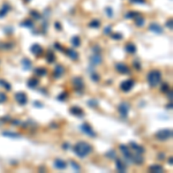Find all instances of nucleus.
Returning a JSON list of instances; mask_svg holds the SVG:
<instances>
[{
	"instance_id": "obj_1",
	"label": "nucleus",
	"mask_w": 173,
	"mask_h": 173,
	"mask_svg": "<svg viewBox=\"0 0 173 173\" xmlns=\"http://www.w3.org/2000/svg\"><path fill=\"white\" fill-rule=\"evenodd\" d=\"M91 151H93V147H91V144L88 143V142L81 141V142L76 143L75 147H74V153H75V155H76L77 157H80V158L87 157L89 154H91Z\"/></svg>"
},
{
	"instance_id": "obj_2",
	"label": "nucleus",
	"mask_w": 173,
	"mask_h": 173,
	"mask_svg": "<svg viewBox=\"0 0 173 173\" xmlns=\"http://www.w3.org/2000/svg\"><path fill=\"white\" fill-rule=\"evenodd\" d=\"M147 80H148L149 85L155 88V87H157V85L160 83V81H162V73H160L159 71H157V69H154V71H151V72L148 74Z\"/></svg>"
},
{
	"instance_id": "obj_3",
	"label": "nucleus",
	"mask_w": 173,
	"mask_h": 173,
	"mask_svg": "<svg viewBox=\"0 0 173 173\" xmlns=\"http://www.w3.org/2000/svg\"><path fill=\"white\" fill-rule=\"evenodd\" d=\"M118 111H119V113H120V115H121L122 118H127L129 111H131V105H129L127 102H122V103L118 106Z\"/></svg>"
},
{
	"instance_id": "obj_4",
	"label": "nucleus",
	"mask_w": 173,
	"mask_h": 173,
	"mask_svg": "<svg viewBox=\"0 0 173 173\" xmlns=\"http://www.w3.org/2000/svg\"><path fill=\"white\" fill-rule=\"evenodd\" d=\"M171 136H172V131L171 129H162V131L156 133V138H158L160 141H166Z\"/></svg>"
},
{
	"instance_id": "obj_5",
	"label": "nucleus",
	"mask_w": 173,
	"mask_h": 173,
	"mask_svg": "<svg viewBox=\"0 0 173 173\" xmlns=\"http://www.w3.org/2000/svg\"><path fill=\"white\" fill-rule=\"evenodd\" d=\"M134 84H135L134 80H133V78H128V80L124 81V82L120 84V89H121L124 93H128V91L132 90V88L134 87Z\"/></svg>"
},
{
	"instance_id": "obj_6",
	"label": "nucleus",
	"mask_w": 173,
	"mask_h": 173,
	"mask_svg": "<svg viewBox=\"0 0 173 173\" xmlns=\"http://www.w3.org/2000/svg\"><path fill=\"white\" fill-rule=\"evenodd\" d=\"M115 71L120 74H129L131 73V68L126 64H122V62H119L115 65Z\"/></svg>"
},
{
	"instance_id": "obj_7",
	"label": "nucleus",
	"mask_w": 173,
	"mask_h": 173,
	"mask_svg": "<svg viewBox=\"0 0 173 173\" xmlns=\"http://www.w3.org/2000/svg\"><path fill=\"white\" fill-rule=\"evenodd\" d=\"M81 131L85 135H89L90 137H96V133L94 132L93 127H91L89 124H83V125H81Z\"/></svg>"
},
{
	"instance_id": "obj_8",
	"label": "nucleus",
	"mask_w": 173,
	"mask_h": 173,
	"mask_svg": "<svg viewBox=\"0 0 173 173\" xmlns=\"http://www.w3.org/2000/svg\"><path fill=\"white\" fill-rule=\"evenodd\" d=\"M14 98H15V100L19 103L20 105H25L27 104V102H28V97L27 95L24 94V93H16L15 95H14Z\"/></svg>"
},
{
	"instance_id": "obj_9",
	"label": "nucleus",
	"mask_w": 173,
	"mask_h": 173,
	"mask_svg": "<svg viewBox=\"0 0 173 173\" xmlns=\"http://www.w3.org/2000/svg\"><path fill=\"white\" fill-rule=\"evenodd\" d=\"M90 62H91V65H94V66L100 65V64H102V56H100V53H94V54L90 57Z\"/></svg>"
},
{
	"instance_id": "obj_10",
	"label": "nucleus",
	"mask_w": 173,
	"mask_h": 173,
	"mask_svg": "<svg viewBox=\"0 0 173 173\" xmlns=\"http://www.w3.org/2000/svg\"><path fill=\"white\" fill-rule=\"evenodd\" d=\"M69 112L73 115H75V117H78V118H82V117L84 115L83 110H82L81 107H78V106H73V107H71Z\"/></svg>"
},
{
	"instance_id": "obj_11",
	"label": "nucleus",
	"mask_w": 173,
	"mask_h": 173,
	"mask_svg": "<svg viewBox=\"0 0 173 173\" xmlns=\"http://www.w3.org/2000/svg\"><path fill=\"white\" fill-rule=\"evenodd\" d=\"M149 30L155 32V34H158V35L163 34V28H162L159 24H157V23H151V24L149 25Z\"/></svg>"
},
{
	"instance_id": "obj_12",
	"label": "nucleus",
	"mask_w": 173,
	"mask_h": 173,
	"mask_svg": "<svg viewBox=\"0 0 173 173\" xmlns=\"http://www.w3.org/2000/svg\"><path fill=\"white\" fill-rule=\"evenodd\" d=\"M30 51L32 52V54L34 56H40L42 54V52H43V49L39 46V44H32L31 46H30Z\"/></svg>"
},
{
	"instance_id": "obj_13",
	"label": "nucleus",
	"mask_w": 173,
	"mask_h": 173,
	"mask_svg": "<svg viewBox=\"0 0 173 173\" xmlns=\"http://www.w3.org/2000/svg\"><path fill=\"white\" fill-rule=\"evenodd\" d=\"M125 50H126V52L127 53H131V54H133L136 52V46H135L134 43H132V42H129V43H127L126 45H125Z\"/></svg>"
},
{
	"instance_id": "obj_14",
	"label": "nucleus",
	"mask_w": 173,
	"mask_h": 173,
	"mask_svg": "<svg viewBox=\"0 0 173 173\" xmlns=\"http://www.w3.org/2000/svg\"><path fill=\"white\" fill-rule=\"evenodd\" d=\"M54 167L58 169V170H65L67 167V163L65 160H62V159H57L54 162Z\"/></svg>"
},
{
	"instance_id": "obj_15",
	"label": "nucleus",
	"mask_w": 173,
	"mask_h": 173,
	"mask_svg": "<svg viewBox=\"0 0 173 173\" xmlns=\"http://www.w3.org/2000/svg\"><path fill=\"white\" fill-rule=\"evenodd\" d=\"M65 73V67L62 65H57L54 68V77H60Z\"/></svg>"
},
{
	"instance_id": "obj_16",
	"label": "nucleus",
	"mask_w": 173,
	"mask_h": 173,
	"mask_svg": "<svg viewBox=\"0 0 173 173\" xmlns=\"http://www.w3.org/2000/svg\"><path fill=\"white\" fill-rule=\"evenodd\" d=\"M115 167H117V170H118L119 172H125V171H126V164H125L124 162L119 160V159L115 160Z\"/></svg>"
},
{
	"instance_id": "obj_17",
	"label": "nucleus",
	"mask_w": 173,
	"mask_h": 173,
	"mask_svg": "<svg viewBox=\"0 0 173 173\" xmlns=\"http://www.w3.org/2000/svg\"><path fill=\"white\" fill-rule=\"evenodd\" d=\"M73 83L75 85V89H78V90H82L83 89V81L81 77H75L73 80Z\"/></svg>"
},
{
	"instance_id": "obj_18",
	"label": "nucleus",
	"mask_w": 173,
	"mask_h": 173,
	"mask_svg": "<svg viewBox=\"0 0 173 173\" xmlns=\"http://www.w3.org/2000/svg\"><path fill=\"white\" fill-rule=\"evenodd\" d=\"M65 53L71 58V59H73V60H76L77 58H78V53L75 52L74 50H71V49H67V50L65 51Z\"/></svg>"
},
{
	"instance_id": "obj_19",
	"label": "nucleus",
	"mask_w": 173,
	"mask_h": 173,
	"mask_svg": "<svg viewBox=\"0 0 173 173\" xmlns=\"http://www.w3.org/2000/svg\"><path fill=\"white\" fill-rule=\"evenodd\" d=\"M131 148H132V149H134L137 154H143V153H144V149H143L141 145L136 144L135 142H131Z\"/></svg>"
},
{
	"instance_id": "obj_20",
	"label": "nucleus",
	"mask_w": 173,
	"mask_h": 173,
	"mask_svg": "<svg viewBox=\"0 0 173 173\" xmlns=\"http://www.w3.org/2000/svg\"><path fill=\"white\" fill-rule=\"evenodd\" d=\"M9 11H11V7H9V5L5 4V5L2 6V9L0 11V19H1V18H5V16H6V14H7Z\"/></svg>"
},
{
	"instance_id": "obj_21",
	"label": "nucleus",
	"mask_w": 173,
	"mask_h": 173,
	"mask_svg": "<svg viewBox=\"0 0 173 173\" xmlns=\"http://www.w3.org/2000/svg\"><path fill=\"white\" fill-rule=\"evenodd\" d=\"M144 23H145V19H144L143 16L137 15V16L135 18V24H136L137 27H143V25H144Z\"/></svg>"
},
{
	"instance_id": "obj_22",
	"label": "nucleus",
	"mask_w": 173,
	"mask_h": 173,
	"mask_svg": "<svg viewBox=\"0 0 173 173\" xmlns=\"http://www.w3.org/2000/svg\"><path fill=\"white\" fill-rule=\"evenodd\" d=\"M27 84H28L29 88H32V89H34V88H36V87L38 85V80L35 78V77H34V78H29Z\"/></svg>"
},
{
	"instance_id": "obj_23",
	"label": "nucleus",
	"mask_w": 173,
	"mask_h": 173,
	"mask_svg": "<svg viewBox=\"0 0 173 173\" xmlns=\"http://www.w3.org/2000/svg\"><path fill=\"white\" fill-rule=\"evenodd\" d=\"M22 66H23V68L25 71H29L31 68V61L29 59H23L22 60Z\"/></svg>"
},
{
	"instance_id": "obj_24",
	"label": "nucleus",
	"mask_w": 173,
	"mask_h": 173,
	"mask_svg": "<svg viewBox=\"0 0 173 173\" xmlns=\"http://www.w3.org/2000/svg\"><path fill=\"white\" fill-rule=\"evenodd\" d=\"M46 60H47V62H49V64H52V62H54V61H56V56H54V53H53L52 51H49V52H47Z\"/></svg>"
},
{
	"instance_id": "obj_25",
	"label": "nucleus",
	"mask_w": 173,
	"mask_h": 173,
	"mask_svg": "<svg viewBox=\"0 0 173 173\" xmlns=\"http://www.w3.org/2000/svg\"><path fill=\"white\" fill-rule=\"evenodd\" d=\"M35 73H36V75H38V76H45V75L47 74V71H46L45 68L40 67V68H36V69H35Z\"/></svg>"
},
{
	"instance_id": "obj_26",
	"label": "nucleus",
	"mask_w": 173,
	"mask_h": 173,
	"mask_svg": "<svg viewBox=\"0 0 173 173\" xmlns=\"http://www.w3.org/2000/svg\"><path fill=\"white\" fill-rule=\"evenodd\" d=\"M71 43L73 44V46L78 47L81 45V39H80L78 36H74V37H72V39H71Z\"/></svg>"
},
{
	"instance_id": "obj_27",
	"label": "nucleus",
	"mask_w": 173,
	"mask_h": 173,
	"mask_svg": "<svg viewBox=\"0 0 173 173\" xmlns=\"http://www.w3.org/2000/svg\"><path fill=\"white\" fill-rule=\"evenodd\" d=\"M20 25L25 27V28H32V27H34V23H32V21H30V20H24L23 22L20 23Z\"/></svg>"
},
{
	"instance_id": "obj_28",
	"label": "nucleus",
	"mask_w": 173,
	"mask_h": 173,
	"mask_svg": "<svg viewBox=\"0 0 173 173\" xmlns=\"http://www.w3.org/2000/svg\"><path fill=\"white\" fill-rule=\"evenodd\" d=\"M2 135L4 136H7V137H13V138H19L20 135L16 134V133H12V132H2Z\"/></svg>"
},
{
	"instance_id": "obj_29",
	"label": "nucleus",
	"mask_w": 173,
	"mask_h": 173,
	"mask_svg": "<svg viewBox=\"0 0 173 173\" xmlns=\"http://www.w3.org/2000/svg\"><path fill=\"white\" fill-rule=\"evenodd\" d=\"M105 13H106V15H107V18H113V15H114V12H113V9L110 7V6H107L106 8H105Z\"/></svg>"
},
{
	"instance_id": "obj_30",
	"label": "nucleus",
	"mask_w": 173,
	"mask_h": 173,
	"mask_svg": "<svg viewBox=\"0 0 173 173\" xmlns=\"http://www.w3.org/2000/svg\"><path fill=\"white\" fill-rule=\"evenodd\" d=\"M151 172H162L163 171V167L160 166V165H153V166H150V169H149Z\"/></svg>"
},
{
	"instance_id": "obj_31",
	"label": "nucleus",
	"mask_w": 173,
	"mask_h": 173,
	"mask_svg": "<svg viewBox=\"0 0 173 173\" xmlns=\"http://www.w3.org/2000/svg\"><path fill=\"white\" fill-rule=\"evenodd\" d=\"M0 85H2V87H4L5 89H6V90H11V89H12V87H11V84H9L8 82H6L5 80H2V78L0 80Z\"/></svg>"
},
{
	"instance_id": "obj_32",
	"label": "nucleus",
	"mask_w": 173,
	"mask_h": 173,
	"mask_svg": "<svg viewBox=\"0 0 173 173\" xmlns=\"http://www.w3.org/2000/svg\"><path fill=\"white\" fill-rule=\"evenodd\" d=\"M30 15H32V18H35V19H42V14L37 12V11H35V9H32V11H30Z\"/></svg>"
},
{
	"instance_id": "obj_33",
	"label": "nucleus",
	"mask_w": 173,
	"mask_h": 173,
	"mask_svg": "<svg viewBox=\"0 0 173 173\" xmlns=\"http://www.w3.org/2000/svg\"><path fill=\"white\" fill-rule=\"evenodd\" d=\"M89 27L90 28H99L100 27V22L99 21H97V20H94V21H91L90 23H89Z\"/></svg>"
},
{
	"instance_id": "obj_34",
	"label": "nucleus",
	"mask_w": 173,
	"mask_h": 173,
	"mask_svg": "<svg viewBox=\"0 0 173 173\" xmlns=\"http://www.w3.org/2000/svg\"><path fill=\"white\" fill-rule=\"evenodd\" d=\"M137 15H140V14L136 13V12H128V13L126 14V19H135Z\"/></svg>"
},
{
	"instance_id": "obj_35",
	"label": "nucleus",
	"mask_w": 173,
	"mask_h": 173,
	"mask_svg": "<svg viewBox=\"0 0 173 173\" xmlns=\"http://www.w3.org/2000/svg\"><path fill=\"white\" fill-rule=\"evenodd\" d=\"M106 157H109V158H111V159H115L117 158V156H115V151L114 150H111V151H107L106 154H105Z\"/></svg>"
},
{
	"instance_id": "obj_36",
	"label": "nucleus",
	"mask_w": 173,
	"mask_h": 173,
	"mask_svg": "<svg viewBox=\"0 0 173 173\" xmlns=\"http://www.w3.org/2000/svg\"><path fill=\"white\" fill-rule=\"evenodd\" d=\"M171 89H170V85L167 84V83H164L163 85H162V91L163 93H167V91H170Z\"/></svg>"
},
{
	"instance_id": "obj_37",
	"label": "nucleus",
	"mask_w": 173,
	"mask_h": 173,
	"mask_svg": "<svg viewBox=\"0 0 173 173\" xmlns=\"http://www.w3.org/2000/svg\"><path fill=\"white\" fill-rule=\"evenodd\" d=\"M71 165H72V167H73L75 171H77V172H78V171H81V167H80V165H78V164H76L75 162H71Z\"/></svg>"
},
{
	"instance_id": "obj_38",
	"label": "nucleus",
	"mask_w": 173,
	"mask_h": 173,
	"mask_svg": "<svg viewBox=\"0 0 173 173\" xmlns=\"http://www.w3.org/2000/svg\"><path fill=\"white\" fill-rule=\"evenodd\" d=\"M67 97H68V94H67V93H62V94H61V95H59L57 98L59 99V100H61V102H62V100H66V98H67Z\"/></svg>"
},
{
	"instance_id": "obj_39",
	"label": "nucleus",
	"mask_w": 173,
	"mask_h": 173,
	"mask_svg": "<svg viewBox=\"0 0 173 173\" xmlns=\"http://www.w3.org/2000/svg\"><path fill=\"white\" fill-rule=\"evenodd\" d=\"M91 78H93V81H95V82H99L100 76H99L97 73H91Z\"/></svg>"
},
{
	"instance_id": "obj_40",
	"label": "nucleus",
	"mask_w": 173,
	"mask_h": 173,
	"mask_svg": "<svg viewBox=\"0 0 173 173\" xmlns=\"http://www.w3.org/2000/svg\"><path fill=\"white\" fill-rule=\"evenodd\" d=\"M112 35H111V37L113 39H122V35L121 34H119V32H115V34H113V32H111Z\"/></svg>"
},
{
	"instance_id": "obj_41",
	"label": "nucleus",
	"mask_w": 173,
	"mask_h": 173,
	"mask_svg": "<svg viewBox=\"0 0 173 173\" xmlns=\"http://www.w3.org/2000/svg\"><path fill=\"white\" fill-rule=\"evenodd\" d=\"M7 100V95L4 93H0V103H5Z\"/></svg>"
},
{
	"instance_id": "obj_42",
	"label": "nucleus",
	"mask_w": 173,
	"mask_h": 173,
	"mask_svg": "<svg viewBox=\"0 0 173 173\" xmlns=\"http://www.w3.org/2000/svg\"><path fill=\"white\" fill-rule=\"evenodd\" d=\"M131 2L132 4H142V5H144V4H147V0H131Z\"/></svg>"
},
{
	"instance_id": "obj_43",
	"label": "nucleus",
	"mask_w": 173,
	"mask_h": 173,
	"mask_svg": "<svg viewBox=\"0 0 173 173\" xmlns=\"http://www.w3.org/2000/svg\"><path fill=\"white\" fill-rule=\"evenodd\" d=\"M104 34H106V35H110L111 34V25H109V27H106L104 29Z\"/></svg>"
},
{
	"instance_id": "obj_44",
	"label": "nucleus",
	"mask_w": 173,
	"mask_h": 173,
	"mask_svg": "<svg viewBox=\"0 0 173 173\" xmlns=\"http://www.w3.org/2000/svg\"><path fill=\"white\" fill-rule=\"evenodd\" d=\"M88 104H89L91 107H95V106H97V102H96V100H89V102H88Z\"/></svg>"
},
{
	"instance_id": "obj_45",
	"label": "nucleus",
	"mask_w": 173,
	"mask_h": 173,
	"mask_svg": "<svg viewBox=\"0 0 173 173\" xmlns=\"http://www.w3.org/2000/svg\"><path fill=\"white\" fill-rule=\"evenodd\" d=\"M166 27L170 28V29H172V19H170L167 22H166Z\"/></svg>"
},
{
	"instance_id": "obj_46",
	"label": "nucleus",
	"mask_w": 173,
	"mask_h": 173,
	"mask_svg": "<svg viewBox=\"0 0 173 173\" xmlns=\"http://www.w3.org/2000/svg\"><path fill=\"white\" fill-rule=\"evenodd\" d=\"M54 46H56V49H58V50H60V51H64V47H62V46H61L59 43H56V44H54Z\"/></svg>"
},
{
	"instance_id": "obj_47",
	"label": "nucleus",
	"mask_w": 173,
	"mask_h": 173,
	"mask_svg": "<svg viewBox=\"0 0 173 173\" xmlns=\"http://www.w3.org/2000/svg\"><path fill=\"white\" fill-rule=\"evenodd\" d=\"M134 66H135V68H136V69H140V68H141V65L137 62V60H135L134 61Z\"/></svg>"
},
{
	"instance_id": "obj_48",
	"label": "nucleus",
	"mask_w": 173,
	"mask_h": 173,
	"mask_svg": "<svg viewBox=\"0 0 173 173\" xmlns=\"http://www.w3.org/2000/svg\"><path fill=\"white\" fill-rule=\"evenodd\" d=\"M54 24H56V29H58V30H61V29H62V28H61V24H60L59 22H56Z\"/></svg>"
},
{
	"instance_id": "obj_49",
	"label": "nucleus",
	"mask_w": 173,
	"mask_h": 173,
	"mask_svg": "<svg viewBox=\"0 0 173 173\" xmlns=\"http://www.w3.org/2000/svg\"><path fill=\"white\" fill-rule=\"evenodd\" d=\"M35 105H36V106H39V107L43 106V104H42V103H38V102H35Z\"/></svg>"
},
{
	"instance_id": "obj_50",
	"label": "nucleus",
	"mask_w": 173,
	"mask_h": 173,
	"mask_svg": "<svg viewBox=\"0 0 173 173\" xmlns=\"http://www.w3.org/2000/svg\"><path fill=\"white\" fill-rule=\"evenodd\" d=\"M62 148H64V149H68V148H69V145H68V143H65Z\"/></svg>"
},
{
	"instance_id": "obj_51",
	"label": "nucleus",
	"mask_w": 173,
	"mask_h": 173,
	"mask_svg": "<svg viewBox=\"0 0 173 173\" xmlns=\"http://www.w3.org/2000/svg\"><path fill=\"white\" fill-rule=\"evenodd\" d=\"M172 160H173V159H172V157H170V158H169V164H170V165H172V164H173V163H172Z\"/></svg>"
},
{
	"instance_id": "obj_52",
	"label": "nucleus",
	"mask_w": 173,
	"mask_h": 173,
	"mask_svg": "<svg viewBox=\"0 0 173 173\" xmlns=\"http://www.w3.org/2000/svg\"><path fill=\"white\" fill-rule=\"evenodd\" d=\"M25 1H29V0H25Z\"/></svg>"
}]
</instances>
